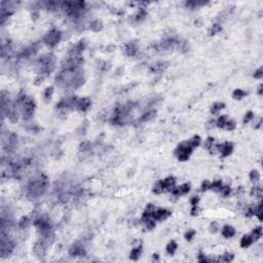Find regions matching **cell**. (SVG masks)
I'll return each mask as SVG.
<instances>
[{
  "instance_id": "cell-22",
  "label": "cell",
  "mask_w": 263,
  "mask_h": 263,
  "mask_svg": "<svg viewBox=\"0 0 263 263\" xmlns=\"http://www.w3.org/2000/svg\"><path fill=\"white\" fill-rule=\"evenodd\" d=\"M253 242H254V239L252 238V235H244L242 239H241V247L248 248V247H250Z\"/></svg>"
},
{
  "instance_id": "cell-21",
  "label": "cell",
  "mask_w": 263,
  "mask_h": 263,
  "mask_svg": "<svg viewBox=\"0 0 263 263\" xmlns=\"http://www.w3.org/2000/svg\"><path fill=\"white\" fill-rule=\"evenodd\" d=\"M141 254H142V247H137V248H134V249L132 250L131 254H130V258H131L132 260H134V261H137V260L140 258Z\"/></svg>"
},
{
  "instance_id": "cell-28",
  "label": "cell",
  "mask_w": 263,
  "mask_h": 263,
  "mask_svg": "<svg viewBox=\"0 0 263 263\" xmlns=\"http://www.w3.org/2000/svg\"><path fill=\"white\" fill-rule=\"evenodd\" d=\"M223 187V184H222V181L221 180H216L214 181L213 183H211V186H210V189L214 190L216 192H220V190L222 189Z\"/></svg>"
},
{
  "instance_id": "cell-2",
  "label": "cell",
  "mask_w": 263,
  "mask_h": 263,
  "mask_svg": "<svg viewBox=\"0 0 263 263\" xmlns=\"http://www.w3.org/2000/svg\"><path fill=\"white\" fill-rule=\"evenodd\" d=\"M38 66H39V74L47 76L56 68V57L53 54H47L42 56L38 60Z\"/></svg>"
},
{
  "instance_id": "cell-6",
  "label": "cell",
  "mask_w": 263,
  "mask_h": 263,
  "mask_svg": "<svg viewBox=\"0 0 263 263\" xmlns=\"http://www.w3.org/2000/svg\"><path fill=\"white\" fill-rule=\"evenodd\" d=\"M61 38H62V33H61L59 30H54H54L50 31V32L44 36L43 41H44V43L47 46L54 47V46H56L58 43L60 42Z\"/></svg>"
},
{
  "instance_id": "cell-30",
  "label": "cell",
  "mask_w": 263,
  "mask_h": 263,
  "mask_svg": "<svg viewBox=\"0 0 263 263\" xmlns=\"http://www.w3.org/2000/svg\"><path fill=\"white\" fill-rule=\"evenodd\" d=\"M152 191H153V193H155V194H160V193L164 191V188H163V185L161 180H160L156 184L154 185V186H153Z\"/></svg>"
},
{
  "instance_id": "cell-56",
  "label": "cell",
  "mask_w": 263,
  "mask_h": 263,
  "mask_svg": "<svg viewBox=\"0 0 263 263\" xmlns=\"http://www.w3.org/2000/svg\"><path fill=\"white\" fill-rule=\"evenodd\" d=\"M153 258L157 260V259H158V254H153Z\"/></svg>"
},
{
  "instance_id": "cell-13",
  "label": "cell",
  "mask_w": 263,
  "mask_h": 263,
  "mask_svg": "<svg viewBox=\"0 0 263 263\" xmlns=\"http://www.w3.org/2000/svg\"><path fill=\"white\" fill-rule=\"evenodd\" d=\"M189 191H190V184L185 183V184H182L181 186H179V187H175L171 192L174 196L178 197V196L187 194Z\"/></svg>"
},
{
  "instance_id": "cell-12",
  "label": "cell",
  "mask_w": 263,
  "mask_h": 263,
  "mask_svg": "<svg viewBox=\"0 0 263 263\" xmlns=\"http://www.w3.org/2000/svg\"><path fill=\"white\" fill-rule=\"evenodd\" d=\"M171 215V212L167 209H155L152 214V219L154 221H163Z\"/></svg>"
},
{
  "instance_id": "cell-20",
  "label": "cell",
  "mask_w": 263,
  "mask_h": 263,
  "mask_svg": "<svg viewBox=\"0 0 263 263\" xmlns=\"http://www.w3.org/2000/svg\"><path fill=\"white\" fill-rule=\"evenodd\" d=\"M208 3L207 1H201V0H190V1L186 2V6L189 8H196L198 6H203V5H206Z\"/></svg>"
},
{
  "instance_id": "cell-51",
  "label": "cell",
  "mask_w": 263,
  "mask_h": 263,
  "mask_svg": "<svg viewBox=\"0 0 263 263\" xmlns=\"http://www.w3.org/2000/svg\"><path fill=\"white\" fill-rule=\"evenodd\" d=\"M218 229H219V225H218L217 222H212V223H211V225H210V230H211V232L215 233V232H217Z\"/></svg>"
},
{
  "instance_id": "cell-4",
  "label": "cell",
  "mask_w": 263,
  "mask_h": 263,
  "mask_svg": "<svg viewBox=\"0 0 263 263\" xmlns=\"http://www.w3.org/2000/svg\"><path fill=\"white\" fill-rule=\"evenodd\" d=\"M193 148L189 145L188 141L186 142H182L177 146V148L175 150V155L177 158L181 161H186L189 158L190 154H191Z\"/></svg>"
},
{
  "instance_id": "cell-3",
  "label": "cell",
  "mask_w": 263,
  "mask_h": 263,
  "mask_svg": "<svg viewBox=\"0 0 263 263\" xmlns=\"http://www.w3.org/2000/svg\"><path fill=\"white\" fill-rule=\"evenodd\" d=\"M85 2L83 1H64L62 2V8L71 18H78L85 9Z\"/></svg>"
},
{
  "instance_id": "cell-15",
  "label": "cell",
  "mask_w": 263,
  "mask_h": 263,
  "mask_svg": "<svg viewBox=\"0 0 263 263\" xmlns=\"http://www.w3.org/2000/svg\"><path fill=\"white\" fill-rule=\"evenodd\" d=\"M138 51H139V47H138L137 43L134 41L129 42L128 44L126 45V48H125L126 56H129V57H135L136 54H138Z\"/></svg>"
},
{
  "instance_id": "cell-46",
  "label": "cell",
  "mask_w": 263,
  "mask_h": 263,
  "mask_svg": "<svg viewBox=\"0 0 263 263\" xmlns=\"http://www.w3.org/2000/svg\"><path fill=\"white\" fill-rule=\"evenodd\" d=\"M254 118V113L252 111H248L247 113L245 114V117H244V123H248L250 122Z\"/></svg>"
},
{
  "instance_id": "cell-24",
  "label": "cell",
  "mask_w": 263,
  "mask_h": 263,
  "mask_svg": "<svg viewBox=\"0 0 263 263\" xmlns=\"http://www.w3.org/2000/svg\"><path fill=\"white\" fill-rule=\"evenodd\" d=\"M223 108H225V104L224 103H220V102H217V103H214L212 107H211V113L212 114H218L219 111L222 110Z\"/></svg>"
},
{
  "instance_id": "cell-31",
  "label": "cell",
  "mask_w": 263,
  "mask_h": 263,
  "mask_svg": "<svg viewBox=\"0 0 263 263\" xmlns=\"http://www.w3.org/2000/svg\"><path fill=\"white\" fill-rule=\"evenodd\" d=\"M262 193H263L262 188H261V187H260V186H255V187H253L252 190H251V195H252V196H255V197H257V198H261Z\"/></svg>"
},
{
  "instance_id": "cell-54",
  "label": "cell",
  "mask_w": 263,
  "mask_h": 263,
  "mask_svg": "<svg viewBox=\"0 0 263 263\" xmlns=\"http://www.w3.org/2000/svg\"><path fill=\"white\" fill-rule=\"evenodd\" d=\"M215 126H216V120H214V119L209 120V122L207 123V128H208V129H212V128H214Z\"/></svg>"
},
{
  "instance_id": "cell-7",
  "label": "cell",
  "mask_w": 263,
  "mask_h": 263,
  "mask_svg": "<svg viewBox=\"0 0 263 263\" xmlns=\"http://www.w3.org/2000/svg\"><path fill=\"white\" fill-rule=\"evenodd\" d=\"M77 100L78 98L76 97H71V98H65V99L61 100L59 103H57L56 107L60 110H65L67 111L69 109H73L76 106Z\"/></svg>"
},
{
  "instance_id": "cell-33",
  "label": "cell",
  "mask_w": 263,
  "mask_h": 263,
  "mask_svg": "<svg viewBox=\"0 0 263 263\" xmlns=\"http://www.w3.org/2000/svg\"><path fill=\"white\" fill-rule=\"evenodd\" d=\"M252 238L254 239V242L258 241V239L262 236V228L261 227H257L255 229H253L252 231Z\"/></svg>"
},
{
  "instance_id": "cell-27",
  "label": "cell",
  "mask_w": 263,
  "mask_h": 263,
  "mask_svg": "<svg viewBox=\"0 0 263 263\" xmlns=\"http://www.w3.org/2000/svg\"><path fill=\"white\" fill-rule=\"evenodd\" d=\"M246 96H247V92L242 91V89H239V88L235 89L232 92V98L235 100H242V98Z\"/></svg>"
},
{
  "instance_id": "cell-55",
  "label": "cell",
  "mask_w": 263,
  "mask_h": 263,
  "mask_svg": "<svg viewBox=\"0 0 263 263\" xmlns=\"http://www.w3.org/2000/svg\"><path fill=\"white\" fill-rule=\"evenodd\" d=\"M258 94L259 95H262V85H260L259 88H258Z\"/></svg>"
},
{
  "instance_id": "cell-52",
  "label": "cell",
  "mask_w": 263,
  "mask_h": 263,
  "mask_svg": "<svg viewBox=\"0 0 263 263\" xmlns=\"http://www.w3.org/2000/svg\"><path fill=\"white\" fill-rule=\"evenodd\" d=\"M199 203V197L198 196H192L191 198H190V204H191V206H197Z\"/></svg>"
},
{
  "instance_id": "cell-9",
  "label": "cell",
  "mask_w": 263,
  "mask_h": 263,
  "mask_svg": "<svg viewBox=\"0 0 263 263\" xmlns=\"http://www.w3.org/2000/svg\"><path fill=\"white\" fill-rule=\"evenodd\" d=\"M85 247L80 244V242H76L74 244H72V246L69 249V255L72 257H78V256H85Z\"/></svg>"
},
{
  "instance_id": "cell-44",
  "label": "cell",
  "mask_w": 263,
  "mask_h": 263,
  "mask_svg": "<svg viewBox=\"0 0 263 263\" xmlns=\"http://www.w3.org/2000/svg\"><path fill=\"white\" fill-rule=\"evenodd\" d=\"M233 258H235V256H233V254H230V253H225L223 256L221 257V260L223 262H231L233 260Z\"/></svg>"
},
{
  "instance_id": "cell-18",
  "label": "cell",
  "mask_w": 263,
  "mask_h": 263,
  "mask_svg": "<svg viewBox=\"0 0 263 263\" xmlns=\"http://www.w3.org/2000/svg\"><path fill=\"white\" fill-rule=\"evenodd\" d=\"M154 210H155L154 205H152V204L147 205L146 208H145V211L143 212V215H142L143 221L147 220V219L152 218V214H153V212H154Z\"/></svg>"
},
{
  "instance_id": "cell-45",
  "label": "cell",
  "mask_w": 263,
  "mask_h": 263,
  "mask_svg": "<svg viewBox=\"0 0 263 263\" xmlns=\"http://www.w3.org/2000/svg\"><path fill=\"white\" fill-rule=\"evenodd\" d=\"M144 223H145V226L148 230H151L155 227V222H154V220H151V218L145 220L144 221Z\"/></svg>"
},
{
  "instance_id": "cell-29",
  "label": "cell",
  "mask_w": 263,
  "mask_h": 263,
  "mask_svg": "<svg viewBox=\"0 0 263 263\" xmlns=\"http://www.w3.org/2000/svg\"><path fill=\"white\" fill-rule=\"evenodd\" d=\"M201 139L199 136H194L193 138H191L190 140H188L189 145L191 146L193 149L196 148V147H197L199 144H201Z\"/></svg>"
},
{
  "instance_id": "cell-25",
  "label": "cell",
  "mask_w": 263,
  "mask_h": 263,
  "mask_svg": "<svg viewBox=\"0 0 263 263\" xmlns=\"http://www.w3.org/2000/svg\"><path fill=\"white\" fill-rule=\"evenodd\" d=\"M178 248V244L175 241H171L167 246V252L169 255H174Z\"/></svg>"
},
{
  "instance_id": "cell-38",
  "label": "cell",
  "mask_w": 263,
  "mask_h": 263,
  "mask_svg": "<svg viewBox=\"0 0 263 263\" xmlns=\"http://www.w3.org/2000/svg\"><path fill=\"white\" fill-rule=\"evenodd\" d=\"M91 143L88 142V141H83L82 143H80L79 145V150L82 152H85V151H88V150H91Z\"/></svg>"
},
{
  "instance_id": "cell-11",
  "label": "cell",
  "mask_w": 263,
  "mask_h": 263,
  "mask_svg": "<svg viewBox=\"0 0 263 263\" xmlns=\"http://www.w3.org/2000/svg\"><path fill=\"white\" fill-rule=\"evenodd\" d=\"M47 247L48 246L46 245L42 239H40V241L36 242L35 245H34L33 252L37 257H43V256H45V254H46V249H47Z\"/></svg>"
},
{
  "instance_id": "cell-32",
  "label": "cell",
  "mask_w": 263,
  "mask_h": 263,
  "mask_svg": "<svg viewBox=\"0 0 263 263\" xmlns=\"http://www.w3.org/2000/svg\"><path fill=\"white\" fill-rule=\"evenodd\" d=\"M227 120H228L227 119V115H222V116L219 117L218 120L216 121V126H217L219 129H224Z\"/></svg>"
},
{
  "instance_id": "cell-41",
  "label": "cell",
  "mask_w": 263,
  "mask_h": 263,
  "mask_svg": "<svg viewBox=\"0 0 263 263\" xmlns=\"http://www.w3.org/2000/svg\"><path fill=\"white\" fill-rule=\"evenodd\" d=\"M236 126V123L235 120H227L226 121V125H225V129L227 130V131H233V130L235 129Z\"/></svg>"
},
{
  "instance_id": "cell-39",
  "label": "cell",
  "mask_w": 263,
  "mask_h": 263,
  "mask_svg": "<svg viewBox=\"0 0 263 263\" xmlns=\"http://www.w3.org/2000/svg\"><path fill=\"white\" fill-rule=\"evenodd\" d=\"M29 224H30V220H29L28 217H23L19 222L20 227L23 228V229H24V228H27L29 226Z\"/></svg>"
},
{
  "instance_id": "cell-36",
  "label": "cell",
  "mask_w": 263,
  "mask_h": 263,
  "mask_svg": "<svg viewBox=\"0 0 263 263\" xmlns=\"http://www.w3.org/2000/svg\"><path fill=\"white\" fill-rule=\"evenodd\" d=\"M166 68H167V63H157L156 65H154L152 67V70L154 72H156V73H160V72H163Z\"/></svg>"
},
{
  "instance_id": "cell-1",
  "label": "cell",
  "mask_w": 263,
  "mask_h": 263,
  "mask_svg": "<svg viewBox=\"0 0 263 263\" xmlns=\"http://www.w3.org/2000/svg\"><path fill=\"white\" fill-rule=\"evenodd\" d=\"M48 187V180L45 175H39L34 178L27 186V195L30 198H36L43 195Z\"/></svg>"
},
{
  "instance_id": "cell-26",
  "label": "cell",
  "mask_w": 263,
  "mask_h": 263,
  "mask_svg": "<svg viewBox=\"0 0 263 263\" xmlns=\"http://www.w3.org/2000/svg\"><path fill=\"white\" fill-rule=\"evenodd\" d=\"M146 17H147V11L144 9V8H140V10L138 11V13L135 16V21L140 23V22L144 21V20L146 19Z\"/></svg>"
},
{
  "instance_id": "cell-47",
  "label": "cell",
  "mask_w": 263,
  "mask_h": 263,
  "mask_svg": "<svg viewBox=\"0 0 263 263\" xmlns=\"http://www.w3.org/2000/svg\"><path fill=\"white\" fill-rule=\"evenodd\" d=\"M220 192H221V194H222V196H224V197H226V196H228L230 194V192H231V188L229 186H223L222 187V189L220 190Z\"/></svg>"
},
{
  "instance_id": "cell-50",
  "label": "cell",
  "mask_w": 263,
  "mask_h": 263,
  "mask_svg": "<svg viewBox=\"0 0 263 263\" xmlns=\"http://www.w3.org/2000/svg\"><path fill=\"white\" fill-rule=\"evenodd\" d=\"M198 261L199 262H212L213 260L207 258L206 255H204V254L201 252V253H199V255H198Z\"/></svg>"
},
{
  "instance_id": "cell-43",
  "label": "cell",
  "mask_w": 263,
  "mask_h": 263,
  "mask_svg": "<svg viewBox=\"0 0 263 263\" xmlns=\"http://www.w3.org/2000/svg\"><path fill=\"white\" fill-rule=\"evenodd\" d=\"M214 142H215V139H214L213 137H209L206 140V143H205V148L210 150L214 146Z\"/></svg>"
},
{
  "instance_id": "cell-23",
  "label": "cell",
  "mask_w": 263,
  "mask_h": 263,
  "mask_svg": "<svg viewBox=\"0 0 263 263\" xmlns=\"http://www.w3.org/2000/svg\"><path fill=\"white\" fill-rule=\"evenodd\" d=\"M91 30H92L94 32H99L103 29V23L100 21V20H95L91 23V26H89Z\"/></svg>"
},
{
  "instance_id": "cell-17",
  "label": "cell",
  "mask_w": 263,
  "mask_h": 263,
  "mask_svg": "<svg viewBox=\"0 0 263 263\" xmlns=\"http://www.w3.org/2000/svg\"><path fill=\"white\" fill-rule=\"evenodd\" d=\"M235 229L232 226H230V225H225L222 228V235L225 239H231L232 236H235Z\"/></svg>"
},
{
  "instance_id": "cell-8",
  "label": "cell",
  "mask_w": 263,
  "mask_h": 263,
  "mask_svg": "<svg viewBox=\"0 0 263 263\" xmlns=\"http://www.w3.org/2000/svg\"><path fill=\"white\" fill-rule=\"evenodd\" d=\"M85 40H80L76 44H74L72 47L69 50V57H80L83 51L85 50Z\"/></svg>"
},
{
  "instance_id": "cell-49",
  "label": "cell",
  "mask_w": 263,
  "mask_h": 263,
  "mask_svg": "<svg viewBox=\"0 0 263 263\" xmlns=\"http://www.w3.org/2000/svg\"><path fill=\"white\" fill-rule=\"evenodd\" d=\"M210 186H211L210 181H208V180L204 181L203 184H201V191H207V190H209V189H210Z\"/></svg>"
},
{
  "instance_id": "cell-42",
  "label": "cell",
  "mask_w": 263,
  "mask_h": 263,
  "mask_svg": "<svg viewBox=\"0 0 263 263\" xmlns=\"http://www.w3.org/2000/svg\"><path fill=\"white\" fill-rule=\"evenodd\" d=\"M195 233H196L195 230L190 229V230H188V231H186V232H185L184 238H185V239H186V241H191V239L194 238Z\"/></svg>"
},
{
  "instance_id": "cell-14",
  "label": "cell",
  "mask_w": 263,
  "mask_h": 263,
  "mask_svg": "<svg viewBox=\"0 0 263 263\" xmlns=\"http://www.w3.org/2000/svg\"><path fill=\"white\" fill-rule=\"evenodd\" d=\"M91 100L88 98H81V99L77 100L76 106H75V109L78 110L80 112H85L91 107Z\"/></svg>"
},
{
  "instance_id": "cell-37",
  "label": "cell",
  "mask_w": 263,
  "mask_h": 263,
  "mask_svg": "<svg viewBox=\"0 0 263 263\" xmlns=\"http://www.w3.org/2000/svg\"><path fill=\"white\" fill-rule=\"evenodd\" d=\"M250 180L254 182V183H257V182L260 180V174L257 170H253V171L250 173Z\"/></svg>"
},
{
  "instance_id": "cell-16",
  "label": "cell",
  "mask_w": 263,
  "mask_h": 263,
  "mask_svg": "<svg viewBox=\"0 0 263 263\" xmlns=\"http://www.w3.org/2000/svg\"><path fill=\"white\" fill-rule=\"evenodd\" d=\"M163 185V188L166 191H172L173 189L175 188V184H176V179L174 177H167L164 180H161Z\"/></svg>"
},
{
  "instance_id": "cell-10",
  "label": "cell",
  "mask_w": 263,
  "mask_h": 263,
  "mask_svg": "<svg viewBox=\"0 0 263 263\" xmlns=\"http://www.w3.org/2000/svg\"><path fill=\"white\" fill-rule=\"evenodd\" d=\"M215 147H216V149H217V151L221 152L223 157H226L228 155H230L233 151V144L230 142H225L223 144H217Z\"/></svg>"
},
{
  "instance_id": "cell-19",
  "label": "cell",
  "mask_w": 263,
  "mask_h": 263,
  "mask_svg": "<svg viewBox=\"0 0 263 263\" xmlns=\"http://www.w3.org/2000/svg\"><path fill=\"white\" fill-rule=\"evenodd\" d=\"M156 115V111L152 110V111H147L144 114L141 115V117L138 119V122H147V121L151 120L153 117Z\"/></svg>"
},
{
  "instance_id": "cell-53",
  "label": "cell",
  "mask_w": 263,
  "mask_h": 263,
  "mask_svg": "<svg viewBox=\"0 0 263 263\" xmlns=\"http://www.w3.org/2000/svg\"><path fill=\"white\" fill-rule=\"evenodd\" d=\"M190 214H191L192 216H197L199 214V209L197 206H193L191 211H190Z\"/></svg>"
},
{
  "instance_id": "cell-5",
  "label": "cell",
  "mask_w": 263,
  "mask_h": 263,
  "mask_svg": "<svg viewBox=\"0 0 263 263\" xmlns=\"http://www.w3.org/2000/svg\"><path fill=\"white\" fill-rule=\"evenodd\" d=\"M22 112L24 119L28 120L33 116L34 110H35V102L31 98H27L26 101L22 104Z\"/></svg>"
},
{
  "instance_id": "cell-34",
  "label": "cell",
  "mask_w": 263,
  "mask_h": 263,
  "mask_svg": "<svg viewBox=\"0 0 263 263\" xmlns=\"http://www.w3.org/2000/svg\"><path fill=\"white\" fill-rule=\"evenodd\" d=\"M221 31H222L221 25H219V24H214L212 27L210 28L209 33H210V35H216V34H218L219 32H221Z\"/></svg>"
},
{
  "instance_id": "cell-40",
  "label": "cell",
  "mask_w": 263,
  "mask_h": 263,
  "mask_svg": "<svg viewBox=\"0 0 263 263\" xmlns=\"http://www.w3.org/2000/svg\"><path fill=\"white\" fill-rule=\"evenodd\" d=\"M255 216H257V218L259 219L260 221H262V206L261 204H259L258 206L255 207Z\"/></svg>"
},
{
  "instance_id": "cell-35",
  "label": "cell",
  "mask_w": 263,
  "mask_h": 263,
  "mask_svg": "<svg viewBox=\"0 0 263 263\" xmlns=\"http://www.w3.org/2000/svg\"><path fill=\"white\" fill-rule=\"evenodd\" d=\"M53 94H54V88H53V86H50V88H45L44 95H43L45 102H48V101L51 99V96H53Z\"/></svg>"
},
{
  "instance_id": "cell-48",
  "label": "cell",
  "mask_w": 263,
  "mask_h": 263,
  "mask_svg": "<svg viewBox=\"0 0 263 263\" xmlns=\"http://www.w3.org/2000/svg\"><path fill=\"white\" fill-rule=\"evenodd\" d=\"M254 77L257 79H261L263 77V68L260 67L259 69H257V70L255 71V73H254Z\"/></svg>"
}]
</instances>
